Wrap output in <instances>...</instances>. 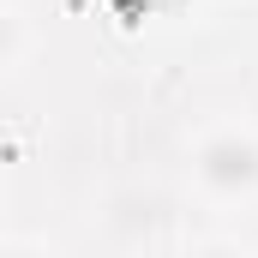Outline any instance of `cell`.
Wrapping results in <instances>:
<instances>
[{
  "label": "cell",
  "instance_id": "obj_1",
  "mask_svg": "<svg viewBox=\"0 0 258 258\" xmlns=\"http://www.w3.org/2000/svg\"><path fill=\"white\" fill-rule=\"evenodd\" d=\"M204 180L222 186V192L252 186V180H258V150L246 144V138H216V144L204 150Z\"/></svg>",
  "mask_w": 258,
  "mask_h": 258
}]
</instances>
